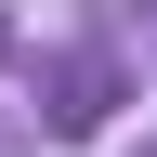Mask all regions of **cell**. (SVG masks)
Masks as SVG:
<instances>
[{
	"instance_id": "6da1fadb",
	"label": "cell",
	"mask_w": 157,
	"mask_h": 157,
	"mask_svg": "<svg viewBox=\"0 0 157 157\" xmlns=\"http://www.w3.org/2000/svg\"><path fill=\"white\" fill-rule=\"evenodd\" d=\"M0 52H13V26H0Z\"/></svg>"
}]
</instances>
